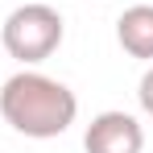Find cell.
I'll return each instance as SVG.
<instances>
[{"label": "cell", "instance_id": "3957f363", "mask_svg": "<svg viewBox=\"0 0 153 153\" xmlns=\"http://www.w3.org/2000/svg\"><path fill=\"white\" fill-rule=\"evenodd\" d=\"M87 153H141L145 149V128L128 112H100L83 132Z\"/></svg>", "mask_w": 153, "mask_h": 153}, {"label": "cell", "instance_id": "5b68a950", "mask_svg": "<svg viewBox=\"0 0 153 153\" xmlns=\"http://www.w3.org/2000/svg\"><path fill=\"white\" fill-rule=\"evenodd\" d=\"M137 100H141V108H145V116H153V66L141 75V87H137Z\"/></svg>", "mask_w": 153, "mask_h": 153}, {"label": "cell", "instance_id": "6da1fadb", "mask_svg": "<svg viewBox=\"0 0 153 153\" xmlns=\"http://www.w3.org/2000/svg\"><path fill=\"white\" fill-rule=\"evenodd\" d=\"M0 116L21 137L50 141V137H62L75 124L79 100L66 83L42 75V71H21L0 87Z\"/></svg>", "mask_w": 153, "mask_h": 153}, {"label": "cell", "instance_id": "277c9868", "mask_svg": "<svg viewBox=\"0 0 153 153\" xmlns=\"http://www.w3.org/2000/svg\"><path fill=\"white\" fill-rule=\"evenodd\" d=\"M116 42L132 58H153V4H132L116 21Z\"/></svg>", "mask_w": 153, "mask_h": 153}, {"label": "cell", "instance_id": "7a4b0ae2", "mask_svg": "<svg viewBox=\"0 0 153 153\" xmlns=\"http://www.w3.org/2000/svg\"><path fill=\"white\" fill-rule=\"evenodd\" d=\"M62 13L50 4H21L4 17L0 29V46L17 62H46L62 46Z\"/></svg>", "mask_w": 153, "mask_h": 153}]
</instances>
